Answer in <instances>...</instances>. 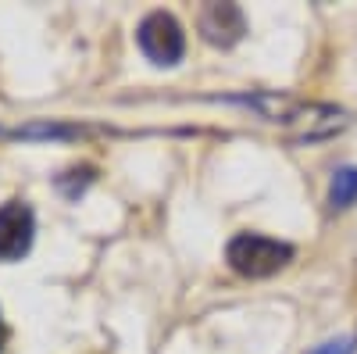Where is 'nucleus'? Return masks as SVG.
I'll return each instance as SVG.
<instances>
[{"mask_svg":"<svg viewBox=\"0 0 357 354\" xmlns=\"http://www.w3.org/2000/svg\"><path fill=\"white\" fill-rule=\"evenodd\" d=\"M225 261L232 265V272H240L247 279H268L293 261V247L282 244V240H272V236L240 233L229 240Z\"/></svg>","mask_w":357,"mask_h":354,"instance_id":"f257e3e1","label":"nucleus"},{"mask_svg":"<svg viewBox=\"0 0 357 354\" xmlns=\"http://www.w3.org/2000/svg\"><path fill=\"white\" fill-rule=\"evenodd\" d=\"M136 40H139V50L161 68L178 65L183 54H186V33L168 11H151L146 15L139 22V29H136Z\"/></svg>","mask_w":357,"mask_h":354,"instance_id":"f03ea898","label":"nucleus"},{"mask_svg":"<svg viewBox=\"0 0 357 354\" xmlns=\"http://www.w3.org/2000/svg\"><path fill=\"white\" fill-rule=\"evenodd\" d=\"M33 233H36V215L29 204L8 200L0 208V261H18L33 247Z\"/></svg>","mask_w":357,"mask_h":354,"instance_id":"7ed1b4c3","label":"nucleus"},{"mask_svg":"<svg viewBox=\"0 0 357 354\" xmlns=\"http://www.w3.org/2000/svg\"><path fill=\"white\" fill-rule=\"evenodd\" d=\"M200 33L207 43H215V47H236L243 40L247 33V18L243 11L236 8V4H207L200 11Z\"/></svg>","mask_w":357,"mask_h":354,"instance_id":"20e7f679","label":"nucleus"},{"mask_svg":"<svg viewBox=\"0 0 357 354\" xmlns=\"http://www.w3.org/2000/svg\"><path fill=\"white\" fill-rule=\"evenodd\" d=\"M354 200H357V168H340L329 186V204H333V212H343Z\"/></svg>","mask_w":357,"mask_h":354,"instance_id":"39448f33","label":"nucleus"},{"mask_svg":"<svg viewBox=\"0 0 357 354\" xmlns=\"http://www.w3.org/2000/svg\"><path fill=\"white\" fill-rule=\"evenodd\" d=\"M8 136H18V140H72V136H79V129L61 126V122H33V126H22Z\"/></svg>","mask_w":357,"mask_h":354,"instance_id":"423d86ee","label":"nucleus"},{"mask_svg":"<svg viewBox=\"0 0 357 354\" xmlns=\"http://www.w3.org/2000/svg\"><path fill=\"white\" fill-rule=\"evenodd\" d=\"M89 183H93V168H89V165H82V168H68L65 175H57V179H54V186L61 190L68 200H79V193H82Z\"/></svg>","mask_w":357,"mask_h":354,"instance_id":"0eeeda50","label":"nucleus"},{"mask_svg":"<svg viewBox=\"0 0 357 354\" xmlns=\"http://www.w3.org/2000/svg\"><path fill=\"white\" fill-rule=\"evenodd\" d=\"M311 354H354V337H340V340H329V344L314 347Z\"/></svg>","mask_w":357,"mask_h":354,"instance_id":"6e6552de","label":"nucleus"},{"mask_svg":"<svg viewBox=\"0 0 357 354\" xmlns=\"http://www.w3.org/2000/svg\"><path fill=\"white\" fill-rule=\"evenodd\" d=\"M0 347H4V322H0Z\"/></svg>","mask_w":357,"mask_h":354,"instance_id":"1a4fd4ad","label":"nucleus"}]
</instances>
